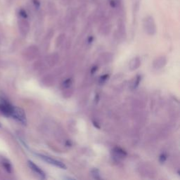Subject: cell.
<instances>
[{"instance_id":"obj_1","label":"cell","mask_w":180,"mask_h":180,"mask_svg":"<svg viewBox=\"0 0 180 180\" xmlns=\"http://www.w3.org/2000/svg\"><path fill=\"white\" fill-rule=\"evenodd\" d=\"M11 117H12L14 120L18 121L22 124L25 125L27 124V118H26L25 113L24 110L18 106H13L12 113H11Z\"/></svg>"},{"instance_id":"obj_2","label":"cell","mask_w":180,"mask_h":180,"mask_svg":"<svg viewBox=\"0 0 180 180\" xmlns=\"http://www.w3.org/2000/svg\"><path fill=\"white\" fill-rule=\"evenodd\" d=\"M13 106L8 102L5 98L0 97V113L7 117H11Z\"/></svg>"},{"instance_id":"obj_3","label":"cell","mask_w":180,"mask_h":180,"mask_svg":"<svg viewBox=\"0 0 180 180\" xmlns=\"http://www.w3.org/2000/svg\"><path fill=\"white\" fill-rule=\"evenodd\" d=\"M144 27L145 30L149 34H154L156 31V23L153 17L147 16L144 21Z\"/></svg>"},{"instance_id":"obj_4","label":"cell","mask_w":180,"mask_h":180,"mask_svg":"<svg viewBox=\"0 0 180 180\" xmlns=\"http://www.w3.org/2000/svg\"><path fill=\"white\" fill-rule=\"evenodd\" d=\"M39 157L42 159L43 161L48 162L49 164H51L52 165H54V166L58 167L61 168V169H66V166L65 165L64 163H63L62 162H61L58 160L54 159L51 157H49V156H45V155H42V154H37Z\"/></svg>"},{"instance_id":"obj_5","label":"cell","mask_w":180,"mask_h":180,"mask_svg":"<svg viewBox=\"0 0 180 180\" xmlns=\"http://www.w3.org/2000/svg\"><path fill=\"white\" fill-rule=\"evenodd\" d=\"M28 163L30 169L33 170L34 173L37 174V175L39 177H40V178L42 179H46V174L45 173L44 171L41 169V168H40L37 165H35L33 162H32L30 161H28Z\"/></svg>"},{"instance_id":"obj_6","label":"cell","mask_w":180,"mask_h":180,"mask_svg":"<svg viewBox=\"0 0 180 180\" xmlns=\"http://www.w3.org/2000/svg\"><path fill=\"white\" fill-rule=\"evenodd\" d=\"M109 4L114 9H119L122 6V0H109Z\"/></svg>"},{"instance_id":"obj_7","label":"cell","mask_w":180,"mask_h":180,"mask_svg":"<svg viewBox=\"0 0 180 180\" xmlns=\"http://www.w3.org/2000/svg\"><path fill=\"white\" fill-rule=\"evenodd\" d=\"M2 165H3V167H4V169L7 170L8 172L11 173V172H12V166H11V163L7 161V160H4V161H3Z\"/></svg>"},{"instance_id":"obj_8","label":"cell","mask_w":180,"mask_h":180,"mask_svg":"<svg viewBox=\"0 0 180 180\" xmlns=\"http://www.w3.org/2000/svg\"><path fill=\"white\" fill-rule=\"evenodd\" d=\"M114 152L119 156V157H124V156H126L125 151H124L123 149H120V148H115L114 149Z\"/></svg>"},{"instance_id":"obj_9","label":"cell","mask_w":180,"mask_h":180,"mask_svg":"<svg viewBox=\"0 0 180 180\" xmlns=\"http://www.w3.org/2000/svg\"><path fill=\"white\" fill-rule=\"evenodd\" d=\"M92 175L94 179H101V177H100V173H99V171L97 169H94L92 170Z\"/></svg>"},{"instance_id":"obj_10","label":"cell","mask_w":180,"mask_h":180,"mask_svg":"<svg viewBox=\"0 0 180 180\" xmlns=\"http://www.w3.org/2000/svg\"><path fill=\"white\" fill-rule=\"evenodd\" d=\"M19 15L21 16L22 18L23 19H26L28 17V14L26 13V11L23 9H21V11H19Z\"/></svg>"},{"instance_id":"obj_11","label":"cell","mask_w":180,"mask_h":180,"mask_svg":"<svg viewBox=\"0 0 180 180\" xmlns=\"http://www.w3.org/2000/svg\"><path fill=\"white\" fill-rule=\"evenodd\" d=\"M71 80H66V82L63 83V85H64L66 87H68L70 85H71Z\"/></svg>"},{"instance_id":"obj_12","label":"cell","mask_w":180,"mask_h":180,"mask_svg":"<svg viewBox=\"0 0 180 180\" xmlns=\"http://www.w3.org/2000/svg\"><path fill=\"white\" fill-rule=\"evenodd\" d=\"M165 159H166V156H165V154H162L161 156H160V161H161V162H163L165 161Z\"/></svg>"},{"instance_id":"obj_13","label":"cell","mask_w":180,"mask_h":180,"mask_svg":"<svg viewBox=\"0 0 180 180\" xmlns=\"http://www.w3.org/2000/svg\"><path fill=\"white\" fill-rule=\"evenodd\" d=\"M33 3H34V7H35V8H38L40 7V2L38 0H33Z\"/></svg>"},{"instance_id":"obj_14","label":"cell","mask_w":180,"mask_h":180,"mask_svg":"<svg viewBox=\"0 0 180 180\" xmlns=\"http://www.w3.org/2000/svg\"><path fill=\"white\" fill-rule=\"evenodd\" d=\"M107 78H108V75H103V76H102L101 77V81H105L106 80Z\"/></svg>"},{"instance_id":"obj_15","label":"cell","mask_w":180,"mask_h":180,"mask_svg":"<svg viewBox=\"0 0 180 180\" xmlns=\"http://www.w3.org/2000/svg\"><path fill=\"white\" fill-rule=\"evenodd\" d=\"M2 127V124H1V123H0V127Z\"/></svg>"}]
</instances>
